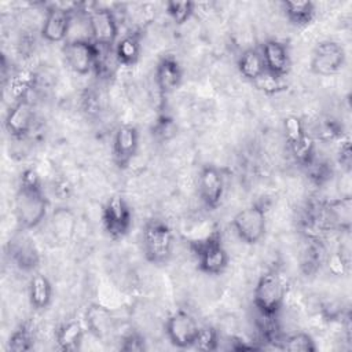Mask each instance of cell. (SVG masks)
Wrapping results in <instances>:
<instances>
[{"mask_svg":"<svg viewBox=\"0 0 352 352\" xmlns=\"http://www.w3.org/2000/svg\"><path fill=\"white\" fill-rule=\"evenodd\" d=\"M50 202L44 194L41 177L33 168L22 170L15 194V219L22 231L40 226L48 213Z\"/></svg>","mask_w":352,"mask_h":352,"instance_id":"obj_1","label":"cell"},{"mask_svg":"<svg viewBox=\"0 0 352 352\" xmlns=\"http://www.w3.org/2000/svg\"><path fill=\"white\" fill-rule=\"evenodd\" d=\"M188 248L197 261L199 272L209 276H217L227 270L230 256L219 227H213L206 234L190 239Z\"/></svg>","mask_w":352,"mask_h":352,"instance_id":"obj_2","label":"cell"},{"mask_svg":"<svg viewBox=\"0 0 352 352\" xmlns=\"http://www.w3.org/2000/svg\"><path fill=\"white\" fill-rule=\"evenodd\" d=\"M286 279L278 265L264 271L253 289V305L257 314L264 316H278L286 298Z\"/></svg>","mask_w":352,"mask_h":352,"instance_id":"obj_3","label":"cell"},{"mask_svg":"<svg viewBox=\"0 0 352 352\" xmlns=\"http://www.w3.org/2000/svg\"><path fill=\"white\" fill-rule=\"evenodd\" d=\"M175 235L168 223L161 219H148L142 231V249L146 261L153 265H165L173 253Z\"/></svg>","mask_w":352,"mask_h":352,"instance_id":"obj_4","label":"cell"},{"mask_svg":"<svg viewBox=\"0 0 352 352\" xmlns=\"http://www.w3.org/2000/svg\"><path fill=\"white\" fill-rule=\"evenodd\" d=\"M267 205L254 202L239 212L231 220L236 236L246 245H257L267 232Z\"/></svg>","mask_w":352,"mask_h":352,"instance_id":"obj_5","label":"cell"},{"mask_svg":"<svg viewBox=\"0 0 352 352\" xmlns=\"http://www.w3.org/2000/svg\"><path fill=\"white\" fill-rule=\"evenodd\" d=\"M102 224L109 238L120 241L125 238L133 226V213L121 195L110 197L102 209Z\"/></svg>","mask_w":352,"mask_h":352,"instance_id":"obj_6","label":"cell"},{"mask_svg":"<svg viewBox=\"0 0 352 352\" xmlns=\"http://www.w3.org/2000/svg\"><path fill=\"white\" fill-rule=\"evenodd\" d=\"M82 11L87 12L91 40L99 47L114 48L120 32L114 12L106 7H92Z\"/></svg>","mask_w":352,"mask_h":352,"instance_id":"obj_7","label":"cell"},{"mask_svg":"<svg viewBox=\"0 0 352 352\" xmlns=\"http://www.w3.org/2000/svg\"><path fill=\"white\" fill-rule=\"evenodd\" d=\"M199 324L194 315L186 309L173 311L165 320L164 331L168 341L180 349L192 348L199 331Z\"/></svg>","mask_w":352,"mask_h":352,"instance_id":"obj_8","label":"cell"},{"mask_svg":"<svg viewBox=\"0 0 352 352\" xmlns=\"http://www.w3.org/2000/svg\"><path fill=\"white\" fill-rule=\"evenodd\" d=\"M346 62L344 47L334 40H324L318 43L312 51L309 70L322 77H330L341 72Z\"/></svg>","mask_w":352,"mask_h":352,"instance_id":"obj_9","label":"cell"},{"mask_svg":"<svg viewBox=\"0 0 352 352\" xmlns=\"http://www.w3.org/2000/svg\"><path fill=\"white\" fill-rule=\"evenodd\" d=\"M99 47L87 38L66 40L62 45V55L67 67L78 76H87L94 70Z\"/></svg>","mask_w":352,"mask_h":352,"instance_id":"obj_10","label":"cell"},{"mask_svg":"<svg viewBox=\"0 0 352 352\" xmlns=\"http://www.w3.org/2000/svg\"><path fill=\"white\" fill-rule=\"evenodd\" d=\"M224 176L220 168L213 164H205L198 175V194L202 205L208 210H216L224 197Z\"/></svg>","mask_w":352,"mask_h":352,"instance_id":"obj_11","label":"cell"},{"mask_svg":"<svg viewBox=\"0 0 352 352\" xmlns=\"http://www.w3.org/2000/svg\"><path fill=\"white\" fill-rule=\"evenodd\" d=\"M76 7H78V4ZM74 11V7L67 8L65 7V4H52L51 7H48L40 29L41 37L48 43L65 41L72 26Z\"/></svg>","mask_w":352,"mask_h":352,"instance_id":"obj_12","label":"cell"},{"mask_svg":"<svg viewBox=\"0 0 352 352\" xmlns=\"http://www.w3.org/2000/svg\"><path fill=\"white\" fill-rule=\"evenodd\" d=\"M139 150V129L132 124H124L117 128L113 144H111V155L114 165L124 170L126 169L133 158L136 157Z\"/></svg>","mask_w":352,"mask_h":352,"instance_id":"obj_13","label":"cell"},{"mask_svg":"<svg viewBox=\"0 0 352 352\" xmlns=\"http://www.w3.org/2000/svg\"><path fill=\"white\" fill-rule=\"evenodd\" d=\"M34 109L29 98L14 100L4 117V128L10 138L22 140L33 128Z\"/></svg>","mask_w":352,"mask_h":352,"instance_id":"obj_14","label":"cell"},{"mask_svg":"<svg viewBox=\"0 0 352 352\" xmlns=\"http://www.w3.org/2000/svg\"><path fill=\"white\" fill-rule=\"evenodd\" d=\"M260 52L265 72L285 80L292 69V58L287 45L276 38H268L263 43Z\"/></svg>","mask_w":352,"mask_h":352,"instance_id":"obj_15","label":"cell"},{"mask_svg":"<svg viewBox=\"0 0 352 352\" xmlns=\"http://www.w3.org/2000/svg\"><path fill=\"white\" fill-rule=\"evenodd\" d=\"M7 256L14 265L23 272H34L40 265L38 249L36 243L25 235H18L8 242Z\"/></svg>","mask_w":352,"mask_h":352,"instance_id":"obj_16","label":"cell"},{"mask_svg":"<svg viewBox=\"0 0 352 352\" xmlns=\"http://www.w3.org/2000/svg\"><path fill=\"white\" fill-rule=\"evenodd\" d=\"M183 66L176 56L168 54L160 58L154 70V80L161 95H168L176 91L183 82Z\"/></svg>","mask_w":352,"mask_h":352,"instance_id":"obj_17","label":"cell"},{"mask_svg":"<svg viewBox=\"0 0 352 352\" xmlns=\"http://www.w3.org/2000/svg\"><path fill=\"white\" fill-rule=\"evenodd\" d=\"M85 334L84 324L77 319H69L55 330L56 346L63 352H74L81 348Z\"/></svg>","mask_w":352,"mask_h":352,"instance_id":"obj_18","label":"cell"},{"mask_svg":"<svg viewBox=\"0 0 352 352\" xmlns=\"http://www.w3.org/2000/svg\"><path fill=\"white\" fill-rule=\"evenodd\" d=\"M142 55V34L131 32L117 40L114 45V56L118 66H135Z\"/></svg>","mask_w":352,"mask_h":352,"instance_id":"obj_19","label":"cell"},{"mask_svg":"<svg viewBox=\"0 0 352 352\" xmlns=\"http://www.w3.org/2000/svg\"><path fill=\"white\" fill-rule=\"evenodd\" d=\"M84 322L88 331L96 338H104L113 327V316L110 311L100 304H91L87 307Z\"/></svg>","mask_w":352,"mask_h":352,"instance_id":"obj_20","label":"cell"},{"mask_svg":"<svg viewBox=\"0 0 352 352\" xmlns=\"http://www.w3.org/2000/svg\"><path fill=\"white\" fill-rule=\"evenodd\" d=\"M51 280L43 274H34L29 282V302L34 311H44L52 301Z\"/></svg>","mask_w":352,"mask_h":352,"instance_id":"obj_21","label":"cell"},{"mask_svg":"<svg viewBox=\"0 0 352 352\" xmlns=\"http://www.w3.org/2000/svg\"><path fill=\"white\" fill-rule=\"evenodd\" d=\"M236 67H238L239 74L245 80H248L250 82L256 81L265 72L264 60H263L260 50H257V48L243 50L241 52V55L238 56Z\"/></svg>","mask_w":352,"mask_h":352,"instance_id":"obj_22","label":"cell"},{"mask_svg":"<svg viewBox=\"0 0 352 352\" xmlns=\"http://www.w3.org/2000/svg\"><path fill=\"white\" fill-rule=\"evenodd\" d=\"M282 8L287 21L298 28L308 26L316 15V6L314 1H283Z\"/></svg>","mask_w":352,"mask_h":352,"instance_id":"obj_23","label":"cell"},{"mask_svg":"<svg viewBox=\"0 0 352 352\" xmlns=\"http://www.w3.org/2000/svg\"><path fill=\"white\" fill-rule=\"evenodd\" d=\"M293 160L302 168H307L316 158L315 138L308 132L297 142L287 146Z\"/></svg>","mask_w":352,"mask_h":352,"instance_id":"obj_24","label":"cell"},{"mask_svg":"<svg viewBox=\"0 0 352 352\" xmlns=\"http://www.w3.org/2000/svg\"><path fill=\"white\" fill-rule=\"evenodd\" d=\"M308 245L301 254V271L305 276H311L319 271L324 263V246L323 242L307 241Z\"/></svg>","mask_w":352,"mask_h":352,"instance_id":"obj_25","label":"cell"},{"mask_svg":"<svg viewBox=\"0 0 352 352\" xmlns=\"http://www.w3.org/2000/svg\"><path fill=\"white\" fill-rule=\"evenodd\" d=\"M34 348V331L30 323L23 322L14 329L7 341V349L11 352H28Z\"/></svg>","mask_w":352,"mask_h":352,"instance_id":"obj_26","label":"cell"},{"mask_svg":"<svg viewBox=\"0 0 352 352\" xmlns=\"http://www.w3.org/2000/svg\"><path fill=\"white\" fill-rule=\"evenodd\" d=\"M279 349L289 352H316L318 346L311 334L305 331H297L282 337Z\"/></svg>","mask_w":352,"mask_h":352,"instance_id":"obj_27","label":"cell"},{"mask_svg":"<svg viewBox=\"0 0 352 352\" xmlns=\"http://www.w3.org/2000/svg\"><path fill=\"white\" fill-rule=\"evenodd\" d=\"M36 74L30 70H22L15 73L10 80V95L14 100L26 98L30 89L34 87Z\"/></svg>","mask_w":352,"mask_h":352,"instance_id":"obj_28","label":"cell"},{"mask_svg":"<svg viewBox=\"0 0 352 352\" xmlns=\"http://www.w3.org/2000/svg\"><path fill=\"white\" fill-rule=\"evenodd\" d=\"M307 172V176L309 179V182L318 187L324 186L326 183H329L333 179L334 170L331 168V165L327 161L319 160L318 157L307 166L304 168Z\"/></svg>","mask_w":352,"mask_h":352,"instance_id":"obj_29","label":"cell"},{"mask_svg":"<svg viewBox=\"0 0 352 352\" xmlns=\"http://www.w3.org/2000/svg\"><path fill=\"white\" fill-rule=\"evenodd\" d=\"M151 136L158 142H168L177 133V126L172 116L160 114L150 128Z\"/></svg>","mask_w":352,"mask_h":352,"instance_id":"obj_30","label":"cell"},{"mask_svg":"<svg viewBox=\"0 0 352 352\" xmlns=\"http://www.w3.org/2000/svg\"><path fill=\"white\" fill-rule=\"evenodd\" d=\"M165 10L168 16L172 19L175 25H184L190 18L192 16L195 11V3L194 1H168L165 4Z\"/></svg>","mask_w":352,"mask_h":352,"instance_id":"obj_31","label":"cell"},{"mask_svg":"<svg viewBox=\"0 0 352 352\" xmlns=\"http://www.w3.org/2000/svg\"><path fill=\"white\" fill-rule=\"evenodd\" d=\"M219 341H220V337L216 327L210 324H205L199 327V331L192 348L202 352H213L219 348Z\"/></svg>","mask_w":352,"mask_h":352,"instance_id":"obj_32","label":"cell"},{"mask_svg":"<svg viewBox=\"0 0 352 352\" xmlns=\"http://www.w3.org/2000/svg\"><path fill=\"white\" fill-rule=\"evenodd\" d=\"M344 136V126L338 122V120L333 117H326L318 124L316 139L320 142H334Z\"/></svg>","mask_w":352,"mask_h":352,"instance_id":"obj_33","label":"cell"},{"mask_svg":"<svg viewBox=\"0 0 352 352\" xmlns=\"http://www.w3.org/2000/svg\"><path fill=\"white\" fill-rule=\"evenodd\" d=\"M72 214L70 210L66 208H59L52 214V228L56 236L62 239H69L73 235L74 230V217H70L67 221H65Z\"/></svg>","mask_w":352,"mask_h":352,"instance_id":"obj_34","label":"cell"},{"mask_svg":"<svg viewBox=\"0 0 352 352\" xmlns=\"http://www.w3.org/2000/svg\"><path fill=\"white\" fill-rule=\"evenodd\" d=\"M256 89L261 91L265 95H276L279 92H283L287 89V85L285 84L283 78H278L267 72H264L256 81L252 82Z\"/></svg>","mask_w":352,"mask_h":352,"instance_id":"obj_35","label":"cell"},{"mask_svg":"<svg viewBox=\"0 0 352 352\" xmlns=\"http://www.w3.org/2000/svg\"><path fill=\"white\" fill-rule=\"evenodd\" d=\"M283 133H285L286 144L289 146V144L297 142L298 139H301L307 133V131H305L304 122L301 121L300 117L287 116L283 120Z\"/></svg>","mask_w":352,"mask_h":352,"instance_id":"obj_36","label":"cell"},{"mask_svg":"<svg viewBox=\"0 0 352 352\" xmlns=\"http://www.w3.org/2000/svg\"><path fill=\"white\" fill-rule=\"evenodd\" d=\"M146 349V338L138 330H131L121 338L120 351L122 352H143Z\"/></svg>","mask_w":352,"mask_h":352,"instance_id":"obj_37","label":"cell"},{"mask_svg":"<svg viewBox=\"0 0 352 352\" xmlns=\"http://www.w3.org/2000/svg\"><path fill=\"white\" fill-rule=\"evenodd\" d=\"M340 144H338V150H337V162L340 164V166L345 170L349 172L351 170V165H352V150H351V139L348 136L341 138L340 139Z\"/></svg>","mask_w":352,"mask_h":352,"instance_id":"obj_38","label":"cell"},{"mask_svg":"<svg viewBox=\"0 0 352 352\" xmlns=\"http://www.w3.org/2000/svg\"><path fill=\"white\" fill-rule=\"evenodd\" d=\"M327 267L333 275L342 276L348 271V261L341 252H336L327 258Z\"/></svg>","mask_w":352,"mask_h":352,"instance_id":"obj_39","label":"cell"},{"mask_svg":"<svg viewBox=\"0 0 352 352\" xmlns=\"http://www.w3.org/2000/svg\"><path fill=\"white\" fill-rule=\"evenodd\" d=\"M82 100V107L88 114H94L98 113L99 110V99H98V94L92 89H87L81 98Z\"/></svg>","mask_w":352,"mask_h":352,"instance_id":"obj_40","label":"cell"}]
</instances>
